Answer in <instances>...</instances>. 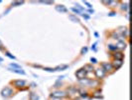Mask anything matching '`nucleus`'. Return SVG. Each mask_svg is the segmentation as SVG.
<instances>
[{
  "instance_id": "obj_21",
  "label": "nucleus",
  "mask_w": 132,
  "mask_h": 100,
  "mask_svg": "<svg viewBox=\"0 0 132 100\" xmlns=\"http://www.w3.org/2000/svg\"><path fill=\"white\" fill-rule=\"evenodd\" d=\"M6 55H7L8 57H10V58H11V59H15V57H14L13 55H11V54H10L9 52H6Z\"/></svg>"
},
{
  "instance_id": "obj_11",
  "label": "nucleus",
  "mask_w": 132,
  "mask_h": 100,
  "mask_svg": "<svg viewBox=\"0 0 132 100\" xmlns=\"http://www.w3.org/2000/svg\"><path fill=\"white\" fill-rule=\"evenodd\" d=\"M11 71H12V72H15V73H18V74H22V75H24L25 74V72H24V71L22 70V69H10Z\"/></svg>"
},
{
  "instance_id": "obj_33",
  "label": "nucleus",
  "mask_w": 132,
  "mask_h": 100,
  "mask_svg": "<svg viewBox=\"0 0 132 100\" xmlns=\"http://www.w3.org/2000/svg\"><path fill=\"white\" fill-rule=\"evenodd\" d=\"M114 15H115V13H113V12L109 13V16H114Z\"/></svg>"
},
{
  "instance_id": "obj_18",
  "label": "nucleus",
  "mask_w": 132,
  "mask_h": 100,
  "mask_svg": "<svg viewBox=\"0 0 132 100\" xmlns=\"http://www.w3.org/2000/svg\"><path fill=\"white\" fill-rule=\"evenodd\" d=\"M23 3H24L23 1H18V2H14L13 5H14V6H16V5H21V4H23Z\"/></svg>"
},
{
  "instance_id": "obj_28",
  "label": "nucleus",
  "mask_w": 132,
  "mask_h": 100,
  "mask_svg": "<svg viewBox=\"0 0 132 100\" xmlns=\"http://www.w3.org/2000/svg\"><path fill=\"white\" fill-rule=\"evenodd\" d=\"M91 61L92 63H97V60H96L95 58H92V57H91Z\"/></svg>"
},
{
  "instance_id": "obj_5",
  "label": "nucleus",
  "mask_w": 132,
  "mask_h": 100,
  "mask_svg": "<svg viewBox=\"0 0 132 100\" xmlns=\"http://www.w3.org/2000/svg\"><path fill=\"white\" fill-rule=\"evenodd\" d=\"M102 69H103L104 72H108V71H111L113 69L111 63H108V62H104L102 63Z\"/></svg>"
},
{
  "instance_id": "obj_2",
  "label": "nucleus",
  "mask_w": 132,
  "mask_h": 100,
  "mask_svg": "<svg viewBox=\"0 0 132 100\" xmlns=\"http://www.w3.org/2000/svg\"><path fill=\"white\" fill-rule=\"evenodd\" d=\"M12 94H13V90L10 87H5L1 91V95L3 97H10V96H12Z\"/></svg>"
},
{
  "instance_id": "obj_3",
  "label": "nucleus",
  "mask_w": 132,
  "mask_h": 100,
  "mask_svg": "<svg viewBox=\"0 0 132 100\" xmlns=\"http://www.w3.org/2000/svg\"><path fill=\"white\" fill-rule=\"evenodd\" d=\"M67 96H68V94L64 91H56V92L52 93V97H54V98H64Z\"/></svg>"
},
{
  "instance_id": "obj_32",
  "label": "nucleus",
  "mask_w": 132,
  "mask_h": 100,
  "mask_svg": "<svg viewBox=\"0 0 132 100\" xmlns=\"http://www.w3.org/2000/svg\"><path fill=\"white\" fill-rule=\"evenodd\" d=\"M3 45H2V42L0 41V50H3V47H2Z\"/></svg>"
},
{
  "instance_id": "obj_12",
  "label": "nucleus",
  "mask_w": 132,
  "mask_h": 100,
  "mask_svg": "<svg viewBox=\"0 0 132 100\" xmlns=\"http://www.w3.org/2000/svg\"><path fill=\"white\" fill-rule=\"evenodd\" d=\"M83 69L86 71V73H87V72H91V71L93 70V67H92V65H85Z\"/></svg>"
},
{
  "instance_id": "obj_7",
  "label": "nucleus",
  "mask_w": 132,
  "mask_h": 100,
  "mask_svg": "<svg viewBox=\"0 0 132 100\" xmlns=\"http://www.w3.org/2000/svg\"><path fill=\"white\" fill-rule=\"evenodd\" d=\"M13 84H14V86H16V87H22V86H25L26 82L24 80H15L13 82Z\"/></svg>"
},
{
  "instance_id": "obj_25",
  "label": "nucleus",
  "mask_w": 132,
  "mask_h": 100,
  "mask_svg": "<svg viewBox=\"0 0 132 100\" xmlns=\"http://www.w3.org/2000/svg\"><path fill=\"white\" fill-rule=\"evenodd\" d=\"M86 51H87V48H86V47H83V48L81 49V54H83V53H85Z\"/></svg>"
},
{
  "instance_id": "obj_24",
  "label": "nucleus",
  "mask_w": 132,
  "mask_h": 100,
  "mask_svg": "<svg viewBox=\"0 0 132 100\" xmlns=\"http://www.w3.org/2000/svg\"><path fill=\"white\" fill-rule=\"evenodd\" d=\"M124 36H125V37H128V36H129V30H128V29H126V30H125V34H124Z\"/></svg>"
},
{
  "instance_id": "obj_29",
  "label": "nucleus",
  "mask_w": 132,
  "mask_h": 100,
  "mask_svg": "<svg viewBox=\"0 0 132 100\" xmlns=\"http://www.w3.org/2000/svg\"><path fill=\"white\" fill-rule=\"evenodd\" d=\"M127 6H128V4H127V3H126L125 5H122V9H123V10H124V9H125V10H127V9H128V7H127Z\"/></svg>"
},
{
  "instance_id": "obj_9",
  "label": "nucleus",
  "mask_w": 132,
  "mask_h": 100,
  "mask_svg": "<svg viewBox=\"0 0 132 100\" xmlns=\"http://www.w3.org/2000/svg\"><path fill=\"white\" fill-rule=\"evenodd\" d=\"M125 47H126V44L124 43V41L119 40V41H118V43H117L116 48H117V49H124Z\"/></svg>"
},
{
  "instance_id": "obj_10",
  "label": "nucleus",
  "mask_w": 132,
  "mask_h": 100,
  "mask_svg": "<svg viewBox=\"0 0 132 100\" xmlns=\"http://www.w3.org/2000/svg\"><path fill=\"white\" fill-rule=\"evenodd\" d=\"M56 9H57L58 11H60V12H67V11H68V9H67L64 5H58V6L56 7Z\"/></svg>"
},
{
  "instance_id": "obj_14",
  "label": "nucleus",
  "mask_w": 132,
  "mask_h": 100,
  "mask_svg": "<svg viewBox=\"0 0 132 100\" xmlns=\"http://www.w3.org/2000/svg\"><path fill=\"white\" fill-rule=\"evenodd\" d=\"M67 68H68L67 65H62V66H58V67L55 68L54 70H55V71H58V70H63V69H67Z\"/></svg>"
},
{
  "instance_id": "obj_6",
  "label": "nucleus",
  "mask_w": 132,
  "mask_h": 100,
  "mask_svg": "<svg viewBox=\"0 0 132 100\" xmlns=\"http://www.w3.org/2000/svg\"><path fill=\"white\" fill-rule=\"evenodd\" d=\"M122 64H123L122 60H114V61H113V62L111 63L112 67H113V68H116V69L120 68V67L122 66Z\"/></svg>"
},
{
  "instance_id": "obj_35",
  "label": "nucleus",
  "mask_w": 132,
  "mask_h": 100,
  "mask_svg": "<svg viewBox=\"0 0 132 100\" xmlns=\"http://www.w3.org/2000/svg\"><path fill=\"white\" fill-rule=\"evenodd\" d=\"M2 61H3V59L1 58V57H0V62H2Z\"/></svg>"
},
{
  "instance_id": "obj_17",
  "label": "nucleus",
  "mask_w": 132,
  "mask_h": 100,
  "mask_svg": "<svg viewBox=\"0 0 132 100\" xmlns=\"http://www.w3.org/2000/svg\"><path fill=\"white\" fill-rule=\"evenodd\" d=\"M112 37H113L114 39H117V38H118V33L113 32V33H112Z\"/></svg>"
},
{
  "instance_id": "obj_19",
  "label": "nucleus",
  "mask_w": 132,
  "mask_h": 100,
  "mask_svg": "<svg viewBox=\"0 0 132 100\" xmlns=\"http://www.w3.org/2000/svg\"><path fill=\"white\" fill-rule=\"evenodd\" d=\"M71 10L74 11L75 13H77V14H80V13H81V11H80L79 9H77V8H71Z\"/></svg>"
},
{
  "instance_id": "obj_8",
  "label": "nucleus",
  "mask_w": 132,
  "mask_h": 100,
  "mask_svg": "<svg viewBox=\"0 0 132 100\" xmlns=\"http://www.w3.org/2000/svg\"><path fill=\"white\" fill-rule=\"evenodd\" d=\"M113 57L115 58V60H122L123 59V54L121 52H115L113 54Z\"/></svg>"
},
{
  "instance_id": "obj_20",
  "label": "nucleus",
  "mask_w": 132,
  "mask_h": 100,
  "mask_svg": "<svg viewBox=\"0 0 132 100\" xmlns=\"http://www.w3.org/2000/svg\"><path fill=\"white\" fill-rule=\"evenodd\" d=\"M70 19L74 20L75 22H80V21H79V19H77V18H76V17H74V16H70Z\"/></svg>"
},
{
  "instance_id": "obj_27",
  "label": "nucleus",
  "mask_w": 132,
  "mask_h": 100,
  "mask_svg": "<svg viewBox=\"0 0 132 100\" xmlns=\"http://www.w3.org/2000/svg\"><path fill=\"white\" fill-rule=\"evenodd\" d=\"M83 2H84V4H85L87 7H89V8H91V5L89 2H86V1H83Z\"/></svg>"
},
{
  "instance_id": "obj_13",
  "label": "nucleus",
  "mask_w": 132,
  "mask_h": 100,
  "mask_svg": "<svg viewBox=\"0 0 132 100\" xmlns=\"http://www.w3.org/2000/svg\"><path fill=\"white\" fill-rule=\"evenodd\" d=\"M38 99H39V96L36 93H31L30 94V100H38Z\"/></svg>"
},
{
  "instance_id": "obj_4",
  "label": "nucleus",
  "mask_w": 132,
  "mask_h": 100,
  "mask_svg": "<svg viewBox=\"0 0 132 100\" xmlns=\"http://www.w3.org/2000/svg\"><path fill=\"white\" fill-rule=\"evenodd\" d=\"M95 76L97 78L101 79V78H103L105 76V72L103 71L102 68H97V69H95Z\"/></svg>"
},
{
  "instance_id": "obj_23",
  "label": "nucleus",
  "mask_w": 132,
  "mask_h": 100,
  "mask_svg": "<svg viewBox=\"0 0 132 100\" xmlns=\"http://www.w3.org/2000/svg\"><path fill=\"white\" fill-rule=\"evenodd\" d=\"M44 70H47V71H49V72H53V71H55L53 68H47V67L44 68Z\"/></svg>"
},
{
  "instance_id": "obj_26",
  "label": "nucleus",
  "mask_w": 132,
  "mask_h": 100,
  "mask_svg": "<svg viewBox=\"0 0 132 100\" xmlns=\"http://www.w3.org/2000/svg\"><path fill=\"white\" fill-rule=\"evenodd\" d=\"M81 97H86V96H87V93H86L85 91H84V92H81Z\"/></svg>"
},
{
  "instance_id": "obj_31",
  "label": "nucleus",
  "mask_w": 132,
  "mask_h": 100,
  "mask_svg": "<svg viewBox=\"0 0 132 100\" xmlns=\"http://www.w3.org/2000/svg\"><path fill=\"white\" fill-rule=\"evenodd\" d=\"M82 17H83V18H85V19H90V16L85 15V14H82Z\"/></svg>"
},
{
  "instance_id": "obj_1",
  "label": "nucleus",
  "mask_w": 132,
  "mask_h": 100,
  "mask_svg": "<svg viewBox=\"0 0 132 100\" xmlns=\"http://www.w3.org/2000/svg\"><path fill=\"white\" fill-rule=\"evenodd\" d=\"M86 74H87V73H86V71H85L83 68H81V69L78 70L77 72H76V76H77V78H78V79H80V80H81V79L85 78Z\"/></svg>"
},
{
  "instance_id": "obj_34",
  "label": "nucleus",
  "mask_w": 132,
  "mask_h": 100,
  "mask_svg": "<svg viewBox=\"0 0 132 100\" xmlns=\"http://www.w3.org/2000/svg\"><path fill=\"white\" fill-rule=\"evenodd\" d=\"M95 46H96V44H93V46H92V49L93 50H95Z\"/></svg>"
},
{
  "instance_id": "obj_30",
  "label": "nucleus",
  "mask_w": 132,
  "mask_h": 100,
  "mask_svg": "<svg viewBox=\"0 0 132 100\" xmlns=\"http://www.w3.org/2000/svg\"><path fill=\"white\" fill-rule=\"evenodd\" d=\"M43 3H46V4H53L52 1H42Z\"/></svg>"
},
{
  "instance_id": "obj_22",
  "label": "nucleus",
  "mask_w": 132,
  "mask_h": 100,
  "mask_svg": "<svg viewBox=\"0 0 132 100\" xmlns=\"http://www.w3.org/2000/svg\"><path fill=\"white\" fill-rule=\"evenodd\" d=\"M93 96H94V98H100V97H101V96L99 95V92H95Z\"/></svg>"
},
{
  "instance_id": "obj_16",
  "label": "nucleus",
  "mask_w": 132,
  "mask_h": 100,
  "mask_svg": "<svg viewBox=\"0 0 132 100\" xmlns=\"http://www.w3.org/2000/svg\"><path fill=\"white\" fill-rule=\"evenodd\" d=\"M108 49H109V50H116L117 48H116V46H114V45H112V44H109V45H108Z\"/></svg>"
},
{
  "instance_id": "obj_15",
  "label": "nucleus",
  "mask_w": 132,
  "mask_h": 100,
  "mask_svg": "<svg viewBox=\"0 0 132 100\" xmlns=\"http://www.w3.org/2000/svg\"><path fill=\"white\" fill-rule=\"evenodd\" d=\"M10 66H11V67H13L14 69H21V66H19V65L15 64V63H11V64H10Z\"/></svg>"
}]
</instances>
